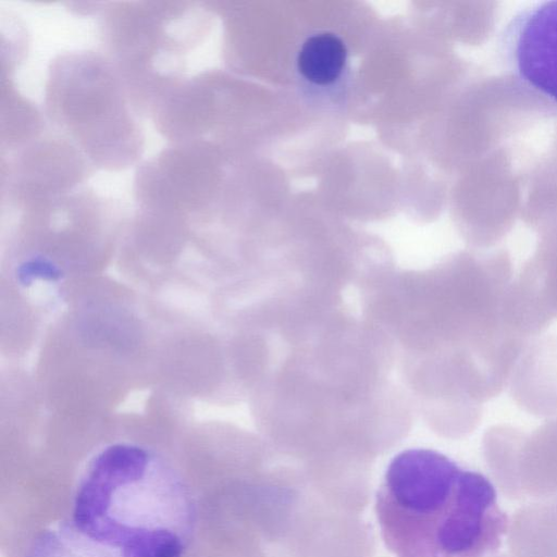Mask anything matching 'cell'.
Masks as SVG:
<instances>
[{"mask_svg": "<svg viewBox=\"0 0 557 557\" xmlns=\"http://www.w3.org/2000/svg\"><path fill=\"white\" fill-rule=\"evenodd\" d=\"M194 505L181 476L134 444H113L88 463L76 487L73 525L113 557H182Z\"/></svg>", "mask_w": 557, "mask_h": 557, "instance_id": "7a4b0ae2", "label": "cell"}, {"mask_svg": "<svg viewBox=\"0 0 557 557\" xmlns=\"http://www.w3.org/2000/svg\"><path fill=\"white\" fill-rule=\"evenodd\" d=\"M490 557H511V556H504V555H502V556H493V555H492V556H490Z\"/></svg>", "mask_w": 557, "mask_h": 557, "instance_id": "ba28073f", "label": "cell"}, {"mask_svg": "<svg viewBox=\"0 0 557 557\" xmlns=\"http://www.w3.org/2000/svg\"><path fill=\"white\" fill-rule=\"evenodd\" d=\"M347 62V48L335 34L323 32L308 37L297 55V69L309 83L318 86L333 84Z\"/></svg>", "mask_w": 557, "mask_h": 557, "instance_id": "5b68a950", "label": "cell"}, {"mask_svg": "<svg viewBox=\"0 0 557 557\" xmlns=\"http://www.w3.org/2000/svg\"><path fill=\"white\" fill-rule=\"evenodd\" d=\"M21 275L25 278L30 275H41L42 277H50L54 278L59 275V271L55 267L41 262V261H34L30 263H27L23 265Z\"/></svg>", "mask_w": 557, "mask_h": 557, "instance_id": "52a82bcc", "label": "cell"}, {"mask_svg": "<svg viewBox=\"0 0 557 557\" xmlns=\"http://www.w3.org/2000/svg\"><path fill=\"white\" fill-rule=\"evenodd\" d=\"M374 510L394 557H490L510 521L484 474L428 448L391 460Z\"/></svg>", "mask_w": 557, "mask_h": 557, "instance_id": "6da1fadb", "label": "cell"}, {"mask_svg": "<svg viewBox=\"0 0 557 557\" xmlns=\"http://www.w3.org/2000/svg\"><path fill=\"white\" fill-rule=\"evenodd\" d=\"M27 557H113L88 540L73 524H59L44 531Z\"/></svg>", "mask_w": 557, "mask_h": 557, "instance_id": "8992f818", "label": "cell"}, {"mask_svg": "<svg viewBox=\"0 0 557 557\" xmlns=\"http://www.w3.org/2000/svg\"><path fill=\"white\" fill-rule=\"evenodd\" d=\"M507 537L511 557H557V502L533 500L519 508Z\"/></svg>", "mask_w": 557, "mask_h": 557, "instance_id": "277c9868", "label": "cell"}, {"mask_svg": "<svg viewBox=\"0 0 557 557\" xmlns=\"http://www.w3.org/2000/svg\"><path fill=\"white\" fill-rule=\"evenodd\" d=\"M502 44L513 75L557 107V0L539 3L515 15Z\"/></svg>", "mask_w": 557, "mask_h": 557, "instance_id": "3957f363", "label": "cell"}]
</instances>
